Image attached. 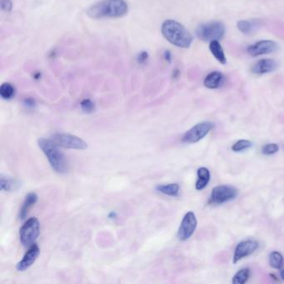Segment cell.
Here are the masks:
<instances>
[{"instance_id": "cell-1", "label": "cell", "mask_w": 284, "mask_h": 284, "mask_svg": "<svg viewBox=\"0 0 284 284\" xmlns=\"http://www.w3.org/2000/svg\"><path fill=\"white\" fill-rule=\"evenodd\" d=\"M129 13V5L125 0H101L91 5L87 10L88 17L94 20L119 19Z\"/></svg>"}, {"instance_id": "cell-2", "label": "cell", "mask_w": 284, "mask_h": 284, "mask_svg": "<svg viewBox=\"0 0 284 284\" xmlns=\"http://www.w3.org/2000/svg\"><path fill=\"white\" fill-rule=\"evenodd\" d=\"M161 32L170 44L178 48L188 49L194 41L191 33L176 20H165L161 27Z\"/></svg>"}, {"instance_id": "cell-3", "label": "cell", "mask_w": 284, "mask_h": 284, "mask_svg": "<svg viewBox=\"0 0 284 284\" xmlns=\"http://www.w3.org/2000/svg\"><path fill=\"white\" fill-rule=\"evenodd\" d=\"M38 143L54 170L58 173H64L68 171L65 156L58 149V146L53 139H40Z\"/></svg>"}, {"instance_id": "cell-4", "label": "cell", "mask_w": 284, "mask_h": 284, "mask_svg": "<svg viewBox=\"0 0 284 284\" xmlns=\"http://www.w3.org/2000/svg\"><path fill=\"white\" fill-rule=\"evenodd\" d=\"M225 25L220 21H212L199 25L196 29V34L200 40L204 42H211L220 40L225 34Z\"/></svg>"}, {"instance_id": "cell-5", "label": "cell", "mask_w": 284, "mask_h": 284, "mask_svg": "<svg viewBox=\"0 0 284 284\" xmlns=\"http://www.w3.org/2000/svg\"><path fill=\"white\" fill-rule=\"evenodd\" d=\"M40 224L36 218H30L20 228V237L21 243L25 246L32 245L39 235Z\"/></svg>"}, {"instance_id": "cell-6", "label": "cell", "mask_w": 284, "mask_h": 284, "mask_svg": "<svg viewBox=\"0 0 284 284\" xmlns=\"http://www.w3.org/2000/svg\"><path fill=\"white\" fill-rule=\"evenodd\" d=\"M214 128L213 122H202L198 124L192 129H190L186 134L182 136V142L186 143H195L204 139L209 132Z\"/></svg>"}, {"instance_id": "cell-7", "label": "cell", "mask_w": 284, "mask_h": 284, "mask_svg": "<svg viewBox=\"0 0 284 284\" xmlns=\"http://www.w3.org/2000/svg\"><path fill=\"white\" fill-rule=\"evenodd\" d=\"M53 141L56 143L58 147L71 149L83 150L87 148V143L83 139L68 134H56L53 136Z\"/></svg>"}, {"instance_id": "cell-8", "label": "cell", "mask_w": 284, "mask_h": 284, "mask_svg": "<svg viewBox=\"0 0 284 284\" xmlns=\"http://www.w3.org/2000/svg\"><path fill=\"white\" fill-rule=\"evenodd\" d=\"M238 195V191L235 187L228 185H220L214 187L212 190L210 204H223L235 199Z\"/></svg>"}, {"instance_id": "cell-9", "label": "cell", "mask_w": 284, "mask_h": 284, "mask_svg": "<svg viewBox=\"0 0 284 284\" xmlns=\"http://www.w3.org/2000/svg\"><path fill=\"white\" fill-rule=\"evenodd\" d=\"M197 219L193 212L185 214L180 225L177 236L181 241H186L192 237L197 228Z\"/></svg>"}, {"instance_id": "cell-10", "label": "cell", "mask_w": 284, "mask_h": 284, "mask_svg": "<svg viewBox=\"0 0 284 284\" xmlns=\"http://www.w3.org/2000/svg\"><path fill=\"white\" fill-rule=\"evenodd\" d=\"M278 49V44L272 40H260L248 47L247 52L252 57L272 54Z\"/></svg>"}, {"instance_id": "cell-11", "label": "cell", "mask_w": 284, "mask_h": 284, "mask_svg": "<svg viewBox=\"0 0 284 284\" xmlns=\"http://www.w3.org/2000/svg\"><path fill=\"white\" fill-rule=\"evenodd\" d=\"M258 246V243L254 240L243 241L238 243L233 255V263H237L241 259L251 255L257 250Z\"/></svg>"}, {"instance_id": "cell-12", "label": "cell", "mask_w": 284, "mask_h": 284, "mask_svg": "<svg viewBox=\"0 0 284 284\" xmlns=\"http://www.w3.org/2000/svg\"><path fill=\"white\" fill-rule=\"evenodd\" d=\"M277 67L278 64L276 61L271 58H263L256 62L251 67V72L257 75H262L274 72L275 70H277Z\"/></svg>"}, {"instance_id": "cell-13", "label": "cell", "mask_w": 284, "mask_h": 284, "mask_svg": "<svg viewBox=\"0 0 284 284\" xmlns=\"http://www.w3.org/2000/svg\"><path fill=\"white\" fill-rule=\"evenodd\" d=\"M39 253H40V249H39V246L35 243L32 244L31 247L27 251V253H25V255L23 257V259L18 263L16 268L20 272H24L25 270H27L28 268L31 267L32 265L34 264V262L39 257Z\"/></svg>"}, {"instance_id": "cell-14", "label": "cell", "mask_w": 284, "mask_h": 284, "mask_svg": "<svg viewBox=\"0 0 284 284\" xmlns=\"http://www.w3.org/2000/svg\"><path fill=\"white\" fill-rule=\"evenodd\" d=\"M224 76L221 72L214 71L209 73L204 79V86L209 89H216L224 83Z\"/></svg>"}, {"instance_id": "cell-15", "label": "cell", "mask_w": 284, "mask_h": 284, "mask_svg": "<svg viewBox=\"0 0 284 284\" xmlns=\"http://www.w3.org/2000/svg\"><path fill=\"white\" fill-rule=\"evenodd\" d=\"M209 50L214 55V58H216L217 60L219 61L221 64H225L227 63L226 56H225L223 47H222L221 44L219 43V40H214V41L210 42Z\"/></svg>"}, {"instance_id": "cell-16", "label": "cell", "mask_w": 284, "mask_h": 284, "mask_svg": "<svg viewBox=\"0 0 284 284\" xmlns=\"http://www.w3.org/2000/svg\"><path fill=\"white\" fill-rule=\"evenodd\" d=\"M198 179L195 187L198 191L204 190L210 181V172L207 168H200L198 169Z\"/></svg>"}, {"instance_id": "cell-17", "label": "cell", "mask_w": 284, "mask_h": 284, "mask_svg": "<svg viewBox=\"0 0 284 284\" xmlns=\"http://www.w3.org/2000/svg\"><path fill=\"white\" fill-rule=\"evenodd\" d=\"M38 201V196L35 193H30L26 196L25 203L23 204L22 209L20 210V217L21 219H25V217L27 216L29 209L34 206Z\"/></svg>"}, {"instance_id": "cell-18", "label": "cell", "mask_w": 284, "mask_h": 284, "mask_svg": "<svg viewBox=\"0 0 284 284\" xmlns=\"http://www.w3.org/2000/svg\"><path fill=\"white\" fill-rule=\"evenodd\" d=\"M158 192L162 193L163 195L175 197L178 195L179 193V185L177 183H170L167 185H159L157 187Z\"/></svg>"}, {"instance_id": "cell-19", "label": "cell", "mask_w": 284, "mask_h": 284, "mask_svg": "<svg viewBox=\"0 0 284 284\" xmlns=\"http://www.w3.org/2000/svg\"><path fill=\"white\" fill-rule=\"evenodd\" d=\"M238 29L241 33L244 34H250L255 30L257 28V24L254 21H249V20H240L238 21Z\"/></svg>"}, {"instance_id": "cell-20", "label": "cell", "mask_w": 284, "mask_h": 284, "mask_svg": "<svg viewBox=\"0 0 284 284\" xmlns=\"http://www.w3.org/2000/svg\"><path fill=\"white\" fill-rule=\"evenodd\" d=\"M250 269L249 268H243L239 270L233 277V284H244L248 282L250 277Z\"/></svg>"}, {"instance_id": "cell-21", "label": "cell", "mask_w": 284, "mask_h": 284, "mask_svg": "<svg viewBox=\"0 0 284 284\" xmlns=\"http://www.w3.org/2000/svg\"><path fill=\"white\" fill-rule=\"evenodd\" d=\"M269 263L271 267L275 269H280L283 265V257L279 252L274 251L269 256Z\"/></svg>"}, {"instance_id": "cell-22", "label": "cell", "mask_w": 284, "mask_h": 284, "mask_svg": "<svg viewBox=\"0 0 284 284\" xmlns=\"http://www.w3.org/2000/svg\"><path fill=\"white\" fill-rule=\"evenodd\" d=\"M15 94V88L10 83H3L0 87V95L4 100H10Z\"/></svg>"}, {"instance_id": "cell-23", "label": "cell", "mask_w": 284, "mask_h": 284, "mask_svg": "<svg viewBox=\"0 0 284 284\" xmlns=\"http://www.w3.org/2000/svg\"><path fill=\"white\" fill-rule=\"evenodd\" d=\"M251 146H252V143L250 141L242 139V140H239V141L234 143L232 146V149L234 152H241V151L245 150L247 148H250Z\"/></svg>"}, {"instance_id": "cell-24", "label": "cell", "mask_w": 284, "mask_h": 284, "mask_svg": "<svg viewBox=\"0 0 284 284\" xmlns=\"http://www.w3.org/2000/svg\"><path fill=\"white\" fill-rule=\"evenodd\" d=\"M278 149H279V147L276 143H268L263 146L262 152L265 155H272V154L277 153Z\"/></svg>"}, {"instance_id": "cell-25", "label": "cell", "mask_w": 284, "mask_h": 284, "mask_svg": "<svg viewBox=\"0 0 284 284\" xmlns=\"http://www.w3.org/2000/svg\"><path fill=\"white\" fill-rule=\"evenodd\" d=\"M14 186H15V182L12 179L5 178L4 177H1V181H0L1 190H3V191H10L14 187Z\"/></svg>"}, {"instance_id": "cell-26", "label": "cell", "mask_w": 284, "mask_h": 284, "mask_svg": "<svg viewBox=\"0 0 284 284\" xmlns=\"http://www.w3.org/2000/svg\"><path fill=\"white\" fill-rule=\"evenodd\" d=\"M81 108L84 112L91 113L94 110V104L90 100H84L81 103Z\"/></svg>"}, {"instance_id": "cell-27", "label": "cell", "mask_w": 284, "mask_h": 284, "mask_svg": "<svg viewBox=\"0 0 284 284\" xmlns=\"http://www.w3.org/2000/svg\"><path fill=\"white\" fill-rule=\"evenodd\" d=\"M1 7L5 11L12 10V2L10 0H1Z\"/></svg>"}, {"instance_id": "cell-28", "label": "cell", "mask_w": 284, "mask_h": 284, "mask_svg": "<svg viewBox=\"0 0 284 284\" xmlns=\"http://www.w3.org/2000/svg\"><path fill=\"white\" fill-rule=\"evenodd\" d=\"M280 277H281V278L284 281V269H282L280 271Z\"/></svg>"}]
</instances>
